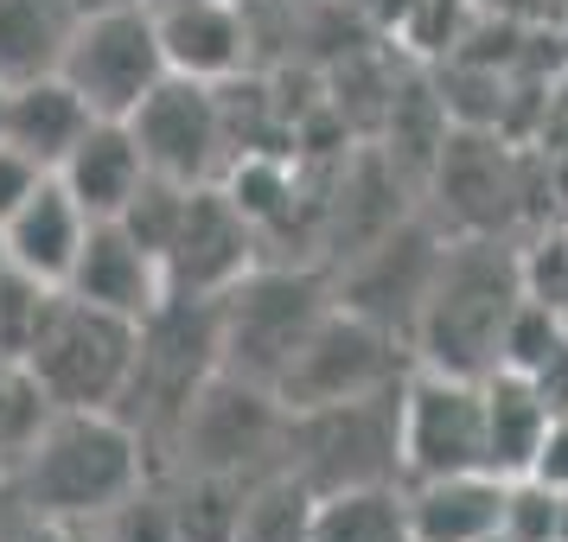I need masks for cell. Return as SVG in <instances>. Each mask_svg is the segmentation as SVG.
Instances as JSON below:
<instances>
[{"instance_id":"6da1fadb","label":"cell","mask_w":568,"mask_h":542,"mask_svg":"<svg viewBox=\"0 0 568 542\" xmlns=\"http://www.w3.org/2000/svg\"><path fill=\"white\" fill-rule=\"evenodd\" d=\"M154 472V447L115 409H52L45 428L27 440V453L7 466L20 511L32 523H64V530H97Z\"/></svg>"},{"instance_id":"7a4b0ae2","label":"cell","mask_w":568,"mask_h":542,"mask_svg":"<svg viewBox=\"0 0 568 542\" xmlns=\"http://www.w3.org/2000/svg\"><path fill=\"white\" fill-rule=\"evenodd\" d=\"M524 300H530V275L498 236H447L415 313V364L491 377Z\"/></svg>"},{"instance_id":"3957f363","label":"cell","mask_w":568,"mask_h":542,"mask_svg":"<svg viewBox=\"0 0 568 542\" xmlns=\"http://www.w3.org/2000/svg\"><path fill=\"white\" fill-rule=\"evenodd\" d=\"M134 358H141V319L90 307L71 287H58L27 351V370L52 409H122Z\"/></svg>"},{"instance_id":"277c9868","label":"cell","mask_w":568,"mask_h":542,"mask_svg":"<svg viewBox=\"0 0 568 542\" xmlns=\"http://www.w3.org/2000/svg\"><path fill=\"white\" fill-rule=\"evenodd\" d=\"M282 466L313 498L403 479V384L377 389V396H352V402L287 415Z\"/></svg>"},{"instance_id":"5b68a950","label":"cell","mask_w":568,"mask_h":542,"mask_svg":"<svg viewBox=\"0 0 568 542\" xmlns=\"http://www.w3.org/2000/svg\"><path fill=\"white\" fill-rule=\"evenodd\" d=\"M217 364L231 377L250 384H282L287 358L307 345V333L326 319L333 294L307 268H250L236 287H224L217 300Z\"/></svg>"},{"instance_id":"8992f818","label":"cell","mask_w":568,"mask_h":542,"mask_svg":"<svg viewBox=\"0 0 568 542\" xmlns=\"http://www.w3.org/2000/svg\"><path fill=\"white\" fill-rule=\"evenodd\" d=\"M409 370H415L409 338L389 333L384 319H371V313L333 300L326 319L307 333V345L287 358L275 396H282L287 415H301V409H326V402H352V396L396 389Z\"/></svg>"},{"instance_id":"52a82bcc","label":"cell","mask_w":568,"mask_h":542,"mask_svg":"<svg viewBox=\"0 0 568 542\" xmlns=\"http://www.w3.org/2000/svg\"><path fill=\"white\" fill-rule=\"evenodd\" d=\"M166 466H205V472H231V479H268L287 460V409L268 384L217 370L199 402L185 409L180 434L166 447ZM160 466V472H166Z\"/></svg>"},{"instance_id":"ba28073f","label":"cell","mask_w":568,"mask_h":542,"mask_svg":"<svg viewBox=\"0 0 568 542\" xmlns=\"http://www.w3.org/2000/svg\"><path fill=\"white\" fill-rule=\"evenodd\" d=\"M58 78L71 83L103 122H129L134 109L173 78L166 52H160L154 7H97V13H83L71 45H64Z\"/></svg>"},{"instance_id":"9c48e42d","label":"cell","mask_w":568,"mask_h":542,"mask_svg":"<svg viewBox=\"0 0 568 542\" xmlns=\"http://www.w3.org/2000/svg\"><path fill=\"white\" fill-rule=\"evenodd\" d=\"M447 472H491L486 377L415 364L403 377V485Z\"/></svg>"},{"instance_id":"30bf717a","label":"cell","mask_w":568,"mask_h":542,"mask_svg":"<svg viewBox=\"0 0 568 542\" xmlns=\"http://www.w3.org/2000/svg\"><path fill=\"white\" fill-rule=\"evenodd\" d=\"M160 268H166V294H192V300H217L256 268V217L231 198V185H185L166 243H160Z\"/></svg>"},{"instance_id":"8fae6325","label":"cell","mask_w":568,"mask_h":542,"mask_svg":"<svg viewBox=\"0 0 568 542\" xmlns=\"http://www.w3.org/2000/svg\"><path fill=\"white\" fill-rule=\"evenodd\" d=\"M134 141L148 154V173L173 185H211L231 173L224 160V83L166 78L148 103L129 115Z\"/></svg>"},{"instance_id":"7c38bea8","label":"cell","mask_w":568,"mask_h":542,"mask_svg":"<svg viewBox=\"0 0 568 542\" xmlns=\"http://www.w3.org/2000/svg\"><path fill=\"white\" fill-rule=\"evenodd\" d=\"M64 287L78 300H90V307L122 313V319H148V313L166 307V268H160V256L122 217H97L90 224L83 256H78V268H71Z\"/></svg>"},{"instance_id":"4fadbf2b","label":"cell","mask_w":568,"mask_h":542,"mask_svg":"<svg viewBox=\"0 0 568 542\" xmlns=\"http://www.w3.org/2000/svg\"><path fill=\"white\" fill-rule=\"evenodd\" d=\"M173 78L231 83L250 64V20L236 0H148Z\"/></svg>"},{"instance_id":"5bb4252c","label":"cell","mask_w":568,"mask_h":542,"mask_svg":"<svg viewBox=\"0 0 568 542\" xmlns=\"http://www.w3.org/2000/svg\"><path fill=\"white\" fill-rule=\"evenodd\" d=\"M90 224H97V217H90V211H83L52 173L27 205L0 224V243H7V262H13V268H27V275H39V282L64 287L71 282V268H78V256H83Z\"/></svg>"},{"instance_id":"9a60e30c","label":"cell","mask_w":568,"mask_h":542,"mask_svg":"<svg viewBox=\"0 0 568 542\" xmlns=\"http://www.w3.org/2000/svg\"><path fill=\"white\" fill-rule=\"evenodd\" d=\"M90 122H103V115L83 103L58 71H45V78H27V83H13V90H7L0 141H7V147H20L27 160H39L45 173H58V166L71 160V147L90 134Z\"/></svg>"},{"instance_id":"2e32d148","label":"cell","mask_w":568,"mask_h":542,"mask_svg":"<svg viewBox=\"0 0 568 542\" xmlns=\"http://www.w3.org/2000/svg\"><path fill=\"white\" fill-rule=\"evenodd\" d=\"M148 154H141V141H134L129 122H90L71 160L58 166V185L78 198L90 217H129V205L148 192Z\"/></svg>"},{"instance_id":"e0dca14e","label":"cell","mask_w":568,"mask_h":542,"mask_svg":"<svg viewBox=\"0 0 568 542\" xmlns=\"http://www.w3.org/2000/svg\"><path fill=\"white\" fill-rule=\"evenodd\" d=\"M505 472H447L409 479V536L415 542H486L505 530Z\"/></svg>"},{"instance_id":"ac0fdd59","label":"cell","mask_w":568,"mask_h":542,"mask_svg":"<svg viewBox=\"0 0 568 542\" xmlns=\"http://www.w3.org/2000/svg\"><path fill=\"white\" fill-rule=\"evenodd\" d=\"M78 20V0H0V83L13 90V83L58 71Z\"/></svg>"},{"instance_id":"d6986e66","label":"cell","mask_w":568,"mask_h":542,"mask_svg":"<svg viewBox=\"0 0 568 542\" xmlns=\"http://www.w3.org/2000/svg\"><path fill=\"white\" fill-rule=\"evenodd\" d=\"M556 409L542 402V389L517 370H491L486 377V434H491V472L505 479H524L542 453V434H549Z\"/></svg>"},{"instance_id":"ffe728a7","label":"cell","mask_w":568,"mask_h":542,"mask_svg":"<svg viewBox=\"0 0 568 542\" xmlns=\"http://www.w3.org/2000/svg\"><path fill=\"white\" fill-rule=\"evenodd\" d=\"M313 542H415L403 479L313 498Z\"/></svg>"},{"instance_id":"44dd1931","label":"cell","mask_w":568,"mask_h":542,"mask_svg":"<svg viewBox=\"0 0 568 542\" xmlns=\"http://www.w3.org/2000/svg\"><path fill=\"white\" fill-rule=\"evenodd\" d=\"M166 498H173V523L180 542H231L250 504L256 479H231V472H205V466H166Z\"/></svg>"},{"instance_id":"7402d4cb","label":"cell","mask_w":568,"mask_h":542,"mask_svg":"<svg viewBox=\"0 0 568 542\" xmlns=\"http://www.w3.org/2000/svg\"><path fill=\"white\" fill-rule=\"evenodd\" d=\"M231 542H313V491L287 466L268 472V479H256Z\"/></svg>"},{"instance_id":"603a6c76","label":"cell","mask_w":568,"mask_h":542,"mask_svg":"<svg viewBox=\"0 0 568 542\" xmlns=\"http://www.w3.org/2000/svg\"><path fill=\"white\" fill-rule=\"evenodd\" d=\"M58 300L52 282H39V275H27V268H0V358H20L27 364L32 338H39V326H45V307Z\"/></svg>"},{"instance_id":"cb8c5ba5","label":"cell","mask_w":568,"mask_h":542,"mask_svg":"<svg viewBox=\"0 0 568 542\" xmlns=\"http://www.w3.org/2000/svg\"><path fill=\"white\" fill-rule=\"evenodd\" d=\"M45 415H52V402L32 384V370L20 358H0V472L27 453V440L45 428Z\"/></svg>"},{"instance_id":"d4e9b609","label":"cell","mask_w":568,"mask_h":542,"mask_svg":"<svg viewBox=\"0 0 568 542\" xmlns=\"http://www.w3.org/2000/svg\"><path fill=\"white\" fill-rule=\"evenodd\" d=\"M97 542H180V523H173V498H166V479H148L141 491H129L115 511L90 530Z\"/></svg>"},{"instance_id":"484cf974","label":"cell","mask_w":568,"mask_h":542,"mask_svg":"<svg viewBox=\"0 0 568 542\" xmlns=\"http://www.w3.org/2000/svg\"><path fill=\"white\" fill-rule=\"evenodd\" d=\"M562 517H568V491H556L537 472L505 485V536L511 542H562Z\"/></svg>"},{"instance_id":"4316f807","label":"cell","mask_w":568,"mask_h":542,"mask_svg":"<svg viewBox=\"0 0 568 542\" xmlns=\"http://www.w3.org/2000/svg\"><path fill=\"white\" fill-rule=\"evenodd\" d=\"M45 180H52V173H45L39 160H27L20 147H7V141H0V224L27 205V198H32Z\"/></svg>"},{"instance_id":"83f0119b","label":"cell","mask_w":568,"mask_h":542,"mask_svg":"<svg viewBox=\"0 0 568 542\" xmlns=\"http://www.w3.org/2000/svg\"><path fill=\"white\" fill-rule=\"evenodd\" d=\"M7 542H97V536H90V530H64V523H32L27 517Z\"/></svg>"},{"instance_id":"f1b7e54d","label":"cell","mask_w":568,"mask_h":542,"mask_svg":"<svg viewBox=\"0 0 568 542\" xmlns=\"http://www.w3.org/2000/svg\"><path fill=\"white\" fill-rule=\"evenodd\" d=\"M83 13H97V7H148V0H78Z\"/></svg>"},{"instance_id":"f546056e","label":"cell","mask_w":568,"mask_h":542,"mask_svg":"<svg viewBox=\"0 0 568 542\" xmlns=\"http://www.w3.org/2000/svg\"><path fill=\"white\" fill-rule=\"evenodd\" d=\"M0 115H7V83H0Z\"/></svg>"},{"instance_id":"4dcf8cb0","label":"cell","mask_w":568,"mask_h":542,"mask_svg":"<svg viewBox=\"0 0 568 542\" xmlns=\"http://www.w3.org/2000/svg\"><path fill=\"white\" fill-rule=\"evenodd\" d=\"M486 542H511V536H505V530H498V536H486Z\"/></svg>"},{"instance_id":"1f68e13d","label":"cell","mask_w":568,"mask_h":542,"mask_svg":"<svg viewBox=\"0 0 568 542\" xmlns=\"http://www.w3.org/2000/svg\"><path fill=\"white\" fill-rule=\"evenodd\" d=\"M0 268H7V243H0Z\"/></svg>"}]
</instances>
